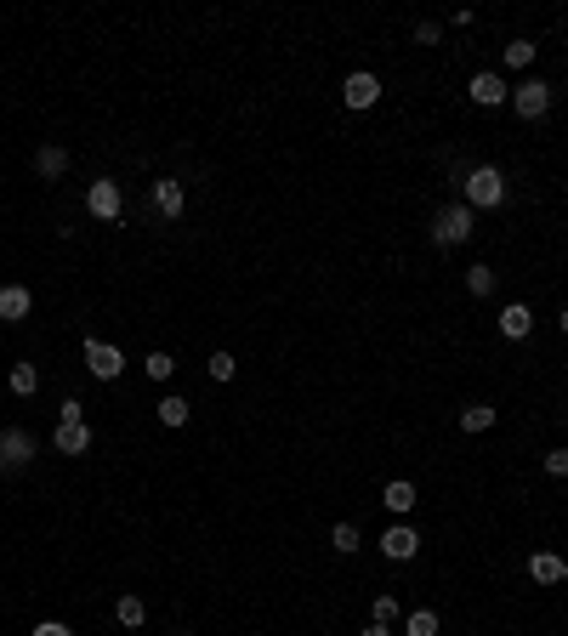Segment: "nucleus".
Returning <instances> with one entry per match:
<instances>
[{
  "label": "nucleus",
  "mask_w": 568,
  "mask_h": 636,
  "mask_svg": "<svg viewBox=\"0 0 568 636\" xmlns=\"http://www.w3.org/2000/svg\"><path fill=\"white\" fill-rule=\"evenodd\" d=\"M477 233V210L467 205V199H455V205H444L438 210V222H432V239L444 245V250H455V245H467Z\"/></svg>",
  "instance_id": "nucleus-1"
},
{
  "label": "nucleus",
  "mask_w": 568,
  "mask_h": 636,
  "mask_svg": "<svg viewBox=\"0 0 568 636\" xmlns=\"http://www.w3.org/2000/svg\"><path fill=\"white\" fill-rule=\"evenodd\" d=\"M460 182H467V205H472V210H495V205H506V177H500L495 165H472V171L460 177Z\"/></svg>",
  "instance_id": "nucleus-2"
},
{
  "label": "nucleus",
  "mask_w": 568,
  "mask_h": 636,
  "mask_svg": "<svg viewBox=\"0 0 568 636\" xmlns=\"http://www.w3.org/2000/svg\"><path fill=\"white\" fill-rule=\"evenodd\" d=\"M512 109H517V120H545V109H552V86H545V80H517Z\"/></svg>",
  "instance_id": "nucleus-3"
},
{
  "label": "nucleus",
  "mask_w": 568,
  "mask_h": 636,
  "mask_svg": "<svg viewBox=\"0 0 568 636\" xmlns=\"http://www.w3.org/2000/svg\"><path fill=\"white\" fill-rule=\"evenodd\" d=\"M86 370H91L97 381H120V375H125V352H120L114 342H97V335H91V342H86Z\"/></svg>",
  "instance_id": "nucleus-4"
},
{
  "label": "nucleus",
  "mask_w": 568,
  "mask_h": 636,
  "mask_svg": "<svg viewBox=\"0 0 568 636\" xmlns=\"http://www.w3.org/2000/svg\"><path fill=\"white\" fill-rule=\"evenodd\" d=\"M29 460H34V438L24 427H6L0 432V472H24Z\"/></svg>",
  "instance_id": "nucleus-5"
},
{
  "label": "nucleus",
  "mask_w": 568,
  "mask_h": 636,
  "mask_svg": "<svg viewBox=\"0 0 568 636\" xmlns=\"http://www.w3.org/2000/svg\"><path fill=\"white\" fill-rule=\"evenodd\" d=\"M86 210H91L97 222H120V210H125V199H120V182L97 177V182L86 188Z\"/></svg>",
  "instance_id": "nucleus-6"
},
{
  "label": "nucleus",
  "mask_w": 568,
  "mask_h": 636,
  "mask_svg": "<svg viewBox=\"0 0 568 636\" xmlns=\"http://www.w3.org/2000/svg\"><path fill=\"white\" fill-rule=\"evenodd\" d=\"M467 97L477 102V109H500V102H512V86H506V74H495V69H483V74H472V86H467Z\"/></svg>",
  "instance_id": "nucleus-7"
},
{
  "label": "nucleus",
  "mask_w": 568,
  "mask_h": 636,
  "mask_svg": "<svg viewBox=\"0 0 568 636\" xmlns=\"http://www.w3.org/2000/svg\"><path fill=\"white\" fill-rule=\"evenodd\" d=\"M154 210H159L165 222H177L182 210H188V188L177 177H154Z\"/></svg>",
  "instance_id": "nucleus-8"
},
{
  "label": "nucleus",
  "mask_w": 568,
  "mask_h": 636,
  "mask_svg": "<svg viewBox=\"0 0 568 636\" xmlns=\"http://www.w3.org/2000/svg\"><path fill=\"white\" fill-rule=\"evenodd\" d=\"M375 97H381V80H375L370 69L347 74V86H342V102H347V109H375Z\"/></svg>",
  "instance_id": "nucleus-9"
},
{
  "label": "nucleus",
  "mask_w": 568,
  "mask_h": 636,
  "mask_svg": "<svg viewBox=\"0 0 568 636\" xmlns=\"http://www.w3.org/2000/svg\"><path fill=\"white\" fill-rule=\"evenodd\" d=\"M415 551H420V535H415L409 523H392L387 535H381V557H392V563H409Z\"/></svg>",
  "instance_id": "nucleus-10"
},
{
  "label": "nucleus",
  "mask_w": 568,
  "mask_h": 636,
  "mask_svg": "<svg viewBox=\"0 0 568 636\" xmlns=\"http://www.w3.org/2000/svg\"><path fill=\"white\" fill-rule=\"evenodd\" d=\"M29 313H34V290L29 284H0V318H6V324H24Z\"/></svg>",
  "instance_id": "nucleus-11"
},
{
  "label": "nucleus",
  "mask_w": 568,
  "mask_h": 636,
  "mask_svg": "<svg viewBox=\"0 0 568 636\" xmlns=\"http://www.w3.org/2000/svg\"><path fill=\"white\" fill-rule=\"evenodd\" d=\"M529 580L534 585H563L568 580V563L557 557V551H534V557H529Z\"/></svg>",
  "instance_id": "nucleus-12"
},
{
  "label": "nucleus",
  "mask_w": 568,
  "mask_h": 636,
  "mask_svg": "<svg viewBox=\"0 0 568 636\" xmlns=\"http://www.w3.org/2000/svg\"><path fill=\"white\" fill-rule=\"evenodd\" d=\"M52 443H57V455H86L91 449V427H86V420H74V427H69V420H57Z\"/></svg>",
  "instance_id": "nucleus-13"
},
{
  "label": "nucleus",
  "mask_w": 568,
  "mask_h": 636,
  "mask_svg": "<svg viewBox=\"0 0 568 636\" xmlns=\"http://www.w3.org/2000/svg\"><path fill=\"white\" fill-rule=\"evenodd\" d=\"M500 335H506V342H529V330H534V313L523 307V302H512V307H500Z\"/></svg>",
  "instance_id": "nucleus-14"
},
{
  "label": "nucleus",
  "mask_w": 568,
  "mask_h": 636,
  "mask_svg": "<svg viewBox=\"0 0 568 636\" xmlns=\"http://www.w3.org/2000/svg\"><path fill=\"white\" fill-rule=\"evenodd\" d=\"M381 506L387 512H398V517H409L415 506H420V495H415V483H404V477H392L387 489H381Z\"/></svg>",
  "instance_id": "nucleus-15"
},
{
  "label": "nucleus",
  "mask_w": 568,
  "mask_h": 636,
  "mask_svg": "<svg viewBox=\"0 0 568 636\" xmlns=\"http://www.w3.org/2000/svg\"><path fill=\"white\" fill-rule=\"evenodd\" d=\"M114 620H120L125 631H137L142 620H149V602H142V597H137V591H125V597L114 602Z\"/></svg>",
  "instance_id": "nucleus-16"
},
{
  "label": "nucleus",
  "mask_w": 568,
  "mask_h": 636,
  "mask_svg": "<svg viewBox=\"0 0 568 636\" xmlns=\"http://www.w3.org/2000/svg\"><path fill=\"white\" fill-rule=\"evenodd\" d=\"M34 171H40V177H63V171H69V154H63V148H57V142H46V148H34Z\"/></svg>",
  "instance_id": "nucleus-17"
},
{
  "label": "nucleus",
  "mask_w": 568,
  "mask_h": 636,
  "mask_svg": "<svg viewBox=\"0 0 568 636\" xmlns=\"http://www.w3.org/2000/svg\"><path fill=\"white\" fill-rule=\"evenodd\" d=\"M188 415H194V404H188V398H159V420H165V427H188Z\"/></svg>",
  "instance_id": "nucleus-18"
},
{
  "label": "nucleus",
  "mask_w": 568,
  "mask_h": 636,
  "mask_svg": "<svg viewBox=\"0 0 568 636\" xmlns=\"http://www.w3.org/2000/svg\"><path fill=\"white\" fill-rule=\"evenodd\" d=\"M489 427H495L489 404H467V410H460V432H489Z\"/></svg>",
  "instance_id": "nucleus-19"
},
{
  "label": "nucleus",
  "mask_w": 568,
  "mask_h": 636,
  "mask_svg": "<svg viewBox=\"0 0 568 636\" xmlns=\"http://www.w3.org/2000/svg\"><path fill=\"white\" fill-rule=\"evenodd\" d=\"M12 392L17 398H34L40 392V370L34 364H12Z\"/></svg>",
  "instance_id": "nucleus-20"
},
{
  "label": "nucleus",
  "mask_w": 568,
  "mask_h": 636,
  "mask_svg": "<svg viewBox=\"0 0 568 636\" xmlns=\"http://www.w3.org/2000/svg\"><path fill=\"white\" fill-rule=\"evenodd\" d=\"M404 636H438V613H432V608L404 613Z\"/></svg>",
  "instance_id": "nucleus-21"
},
{
  "label": "nucleus",
  "mask_w": 568,
  "mask_h": 636,
  "mask_svg": "<svg viewBox=\"0 0 568 636\" xmlns=\"http://www.w3.org/2000/svg\"><path fill=\"white\" fill-rule=\"evenodd\" d=\"M359 545H364V540H359V528H352V523H335V528H330V551H342V557H352Z\"/></svg>",
  "instance_id": "nucleus-22"
},
{
  "label": "nucleus",
  "mask_w": 568,
  "mask_h": 636,
  "mask_svg": "<svg viewBox=\"0 0 568 636\" xmlns=\"http://www.w3.org/2000/svg\"><path fill=\"white\" fill-rule=\"evenodd\" d=\"M467 290H472V295H495V267H489V262L467 267Z\"/></svg>",
  "instance_id": "nucleus-23"
},
{
  "label": "nucleus",
  "mask_w": 568,
  "mask_h": 636,
  "mask_svg": "<svg viewBox=\"0 0 568 636\" xmlns=\"http://www.w3.org/2000/svg\"><path fill=\"white\" fill-rule=\"evenodd\" d=\"M205 370H210V381H234V375H239V358H234V352H210Z\"/></svg>",
  "instance_id": "nucleus-24"
},
{
  "label": "nucleus",
  "mask_w": 568,
  "mask_h": 636,
  "mask_svg": "<svg viewBox=\"0 0 568 636\" xmlns=\"http://www.w3.org/2000/svg\"><path fill=\"white\" fill-rule=\"evenodd\" d=\"M370 620H375V625H398V620H404V608H398V597H387V591H381V597H375V608H370Z\"/></svg>",
  "instance_id": "nucleus-25"
},
{
  "label": "nucleus",
  "mask_w": 568,
  "mask_h": 636,
  "mask_svg": "<svg viewBox=\"0 0 568 636\" xmlns=\"http://www.w3.org/2000/svg\"><path fill=\"white\" fill-rule=\"evenodd\" d=\"M534 63V40H512L506 46V69H529Z\"/></svg>",
  "instance_id": "nucleus-26"
},
{
  "label": "nucleus",
  "mask_w": 568,
  "mask_h": 636,
  "mask_svg": "<svg viewBox=\"0 0 568 636\" xmlns=\"http://www.w3.org/2000/svg\"><path fill=\"white\" fill-rule=\"evenodd\" d=\"M177 375V358L171 352H149V381H171Z\"/></svg>",
  "instance_id": "nucleus-27"
},
{
  "label": "nucleus",
  "mask_w": 568,
  "mask_h": 636,
  "mask_svg": "<svg viewBox=\"0 0 568 636\" xmlns=\"http://www.w3.org/2000/svg\"><path fill=\"white\" fill-rule=\"evenodd\" d=\"M540 466H545V477H568V449H552Z\"/></svg>",
  "instance_id": "nucleus-28"
},
{
  "label": "nucleus",
  "mask_w": 568,
  "mask_h": 636,
  "mask_svg": "<svg viewBox=\"0 0 568 636\" xmlns=\"http://www.w3.org/2000/svg\"><path fill=\"white\" fill-rule=\"evenodd\" d=\"M57 420H69V427H74V420H86V404H80V398H63V410H57Z\"/></svg>",
  "instance_id": "nucleus-29"
},
{
  "label": "nucleus",
  "mask_w": 568,
  "mask_h": 636,
  "mask_svg": "<svg viewBox=\"0 0 568 636\" xmlns=\"http://www.w3.org/2000/svg\"><path fill=\"white\" fill-rule=\"evenodd\" d=\"M415 40L420 46H438V40H444V24H415Z\"/></svg>",
  "instance_id": "nucleus-30"
},
{
  "label": "nucleus",
  "mask_w": 568,
  "mask_h": 636,
  "mask_svg": "<svg viewBox=\"0 0 568 636\" xmlns=\"http://www.w3.org/2000/svg\"><path fill=\"white\" fill-rule=\"evenodd\" d=\"M34 636H74V631L63 625V620H40V625H34Z\"/></svg>",
  "instance_id": "nucleus-31"
},
{
  "label": "nucleus",
  "mask_w": 568,
  "mask_h": 636,
  "mask_svg": "<svg viewBox=\"0 0 568 636\" xmlns=\"http://www.w3.org/2000/svg\"><path fill=\"white\" fill-rule=\"evenodd\" d=\"M359 636H392V625H375V620H370V625H364Z\"/></svg>",
  "instance_id": "nucleus-32"
},
{
  "label": "nucleus",
  "mask_w": 568,
  "mask_h": 636,
  "mask_svg": "<svg viewBox=\"0 0 568 636\" xmlns=\"http://www.w3.org/2000/svg\"><path fill=\"white\" fill-rule=\"evenodd\" d=\"M563 335H568V313H563Z\"/></svg>",
  "instance_id": "nucleus-33"
}]
</instances>
